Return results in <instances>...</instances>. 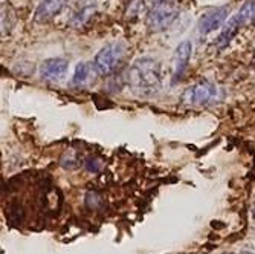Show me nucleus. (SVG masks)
<instances>
[{
    "label": "nucleus",
    "instance_id": "nucleus-6",
    "mask_svg": "<svg viewBox=\"0 0 255 254\" xmlns=\"http://www.w3.org/2000/svg\"><path fill=\"white\" fill-rule=\"evenodd\" d=\"M193 54V44L188 40H183L177 44L173 55V83L179 81L187 71L190 64V58Z\"/></svg>",
    "mask_w": 255,
    "mask_h": 254
},
{
    "label": "nucleus",
    "instance_id": "nucleus-11",
    "mask_svg": "<svg viewBox=\"0 0 255 254\" xmlns=\"http://www.w3.org/2000/svg\"><path fill=\"white\" fill-rule=\"evenodd\" d=\"M237 15L243 26H249L252 23H255V0H248V2H245V5L242 6Z\"/></svg>",
    "mask_w": 255,
    "mask_h": 254
},
{
    "label": "nucleus",
    "instance_id": "nucleus-5",
    "mask_svg": "<svg viewBox=\"0 0 255 254\" xmlns=\"http://www.w3.org/2000/svg\"><path fill=\"white\" fill-rule=\"evenodd\" d=\"M229 14V6H219L214 9L206 11L197 23V32L200 35H206L216 29H219L220 26L225 25L226 17Z\"/></svg>",
    "mask_w": 255,
    "mask_h": 254
},
{
    "label": "nucleus",
    "instance_id": "nucleus-1",
    "mask_svg": "<svg viewBox=\"0 0 255 254\" xmlns=\"http://www.w3.org/2000/svg\"><path fill=\"white\" fill-rule=\"evenodd\" d=\"M127 83L137 97H153L162 87L160 64L151 57L137 58L128 69Z\"/></svg>",
    "mask_w": 255,
    "mask_h": 254
},
{
    "label": "nucleus",
    "instance_id": "nucleus-16",
    "mask_svg": "<svg viewBox=\"0 0 255 254\" xmlns=\"http://www.w3.org/2000/svg\"><path fill=\"white\" fill-rule=\"evenodd\" d=\"M251 63H252V67L255 69V52H254V57H252V61Z\"/></svg>",
    "mask_w": 255,
    "mask_h": 254
},
{
    "label": "nucleus",
    "instance_id": "nucleus-17",
    "mask_svg": "<svg viewBox=\"0 0 255 254\" xmlns=\"http://www.w3.org/2000/svg\"><path fill=\"white\" fill-rule=\"evenodd\" d=\"M254 213H255V207H254Z\"/></svg>",
    "mask_w": 255,
    "mask_h": 254
},
{
    "label": "nucleus",
    "instance_id": "nucleus-8",
    "mask_svg": "<svg viewBox=\"0 0 255 254\" xmlns=\"http://www.w3.org/2000/svg\"><path fill=\"white\" fill-rule=\"evenodd\" d=\"M64 5L66 0H41L35 11V20L40 23L52 20L63 11Z\"/></svg>",
    "mask_w": 255,
    "mask_h": 254
},
{
    "label": "nucleus",
    "instance_id": "nucleus-7",
    "mask_svg": "<svg viewBox=\"0 0 255 254\" xmlns=\"http://www.w3.org/2000/svg\"><path fill=\"white\" fill-rule=\"evenodd\" d=\"M67 69H69V61L66 58H61V57L48 58L40 66V75L46 81L55 83L64 78Z\"/></svg>",
    "mask_w": 255,
    "mask_h": 254
},
{
    "label": "nucleus",
    "instance_id": "nucleus-4",
    "mask_svg": "<svg viewBox=\"0 0 255 254\" xmlns=\"http://www.w3.org/2000/svg\"><path fill=\"white\" fill-rule=\"evenodd\" d=\"M217 95H219L217 86L211 81H208V80H202L185 92L183 100L190 106L200 107V106L211 104L217 98Z\"/></svg>",
    "mask_w": 255,
    "mask_h": 254
},
{
    "label": "nucleus",
    "instance_id": "nucleus-3",
    "mask_svg": "<svg viewBox=\"0 0 255 254\" xmlns=\"http://www.w3.org/2000/svg\"><path fill=\"white\" fill-rule=\"evenodd\" d=\"M177 5L171 0L153 5L151 9L147 14V28L151 32H159L167 29L171 23L177 18Z\"/></svg>",
    "mask_w": 255,
    "mask_h": 254
},
{
    "label": "nucleus",
    "instance_id": "nucleus-10",
    "mask_svg": "<svg viewBox=\"0 0 255 254\" xmlns=\"http://www.w3.org/2000/svg\"><path fill=\"white\" fill-rule=\"evenodd\" d=\"M92 72H97L94 64L90 66L86 61L78 63L77 67H75V74H74V78H72V84L74 86H78V87L87 84L90 81V78H92Z\"/></svg>",
    "mask_w": 255,
    "mask_h": 254
},
{
    "label": "nucleus",
    "instance_id": "nucleus-13",
    "mask_svg": "<svg viewBox=\"0 0 255 254\" xmlns=\"http://www.w3.org/2000/svg\"><path fill=\"white\" fill-rule=\"evenodd\" d=\"M101 204V196L95 192H92L87 195V205L90 207V209H97V207Z\"/></svg>",
    "mask_w": 255,
    "mask_h": 254
},
{
    "label": "nucleus",
    "instance_id": "nucleus-15",
    "mask_svg": "<svg viewBox=\"0 0 255 254\" xmlns=\"http://www.w3.org/2000/svg\"><path fill=\"white\" fill-rule=\"evenodd\" d=\"M162 2H165V0H150L151 6H153V5H157V3H162Z\"/></svg>",
    "mask_w": 255,
    "mask_h": 254
},
{
    "label": "nucleus",
    "instance_id": "nucleus-2",
    "mask_svg": "<svg viewBox=\"0 0 255 254\" xmlns=\"http://www.w3.org/2000/svg\"><path fill=\"white\" fill-rule=\"evenodd\" d=\"M127 55V44L124 41H112L100 49V52L95 55L94 67L98 75L109 77L123 64Z\"/></svg>",
    "mask_w": 255,
    "mask_h": 254
},
{
    "label": "nucleus",
    "instance_id": "nucleus-14",
    "mask_svg": "<svg viewBox=\"0 0 255 254\" xmlns=\"http://www.w3.org/2000/svg\"><path fill=\"white\" fill-rule=\"evenodd\" d=\"M86 167L89 172H98L101 169V164H100V161L97 159H87L86 161Z\"/></svg>",
    "mask_w": 255,
    "mask_h": 254
},
{
    "label": "nucleus",
    "instance_id": "nucleus-12",
    "mask_svg": "<svg viewBox=\"0 0 255 254\" xmlns=\"http://www.w3.org/2000/svg\"><path fill=\"white\" fill-rule=\"evenodd\" d=\"M94 12H95V8L94 6H84L80 12H77L75 15H74V18H72V25L75 26V28H80L81 25H84V23H87V20L94 15Z\"/></svg>",
    "mask_w": 255,
    "mask_h": 254
},
{
    "label": "nucleus",
    "instance_id": "nucleus-9",
    "mask_svg": "<svg viewBox=\"0 0 255 254\" xmlns=\"http://www.w3.org/2000/svg\"><path fill=\"white\" fill-rule=\"evenodd\" d=\"M242 21L239 18V15L236 14L234 17H231L225 25H223V31L220 32V35L216 38V48L217 49H225L229 46V43L233 41V38L239 34L240 28H242Z\"/></svg>",
    "mask_w": 255,
    "mask_h": 254
}]
</instances>
